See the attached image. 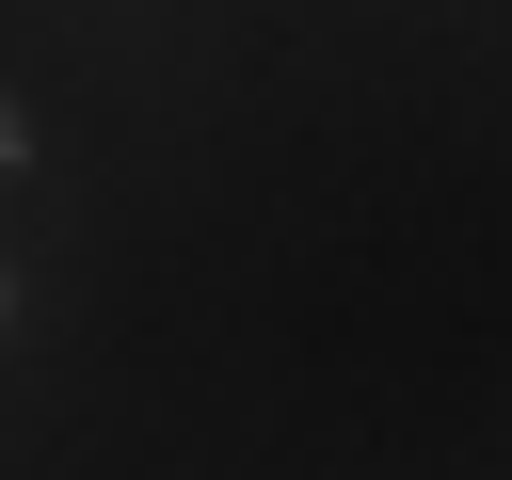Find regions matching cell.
Listing matches in <instances>:
<instances>
[{
  "label": "cell",
  "mask_w": 512,
  "mask_h": 480,
  "mask_svg": "<svg viewBox=\"0 0 512 480\" xmlns=\"http://www.w3.org/2000/svg\"><path fill=\"white\" fill-rule=\"evenodd\" d=\"M16 160H32V112H16V96H0V176H16Z\"/></svg>",
  "instance_id": "6da1fadb"
},
{
  "label": "cell",
  "mask_w": 512,
  "mask_h": 480,
  "mask_svg": "<svg viewBox=\"0 0 512 480\" xmlns=\"http://www.w3.org/2000/svg\"><path fill=\"white\" fill-rule=\"evenodd\" d=\"M0 320H16V304H0Z\"/></svg>",
  "instance_id": "7a4b0ae2"
}]
</instances>
